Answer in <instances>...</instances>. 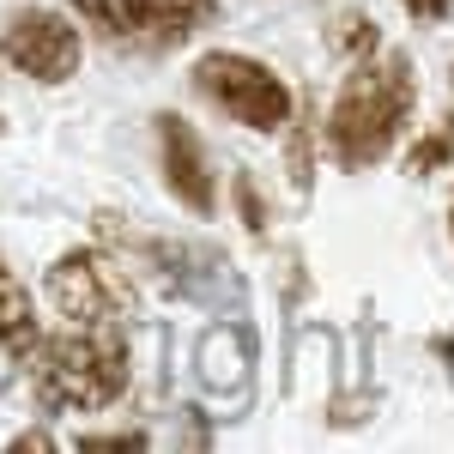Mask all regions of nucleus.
<instances>
[{"instance_id": "nucleus-6", "label": "nucleus", "mask_w": 454, "mask_h": 454, "mask_svg": "<svg viewBox=\"0 0 454 454\" xmlns=\"http://www.w3.org/2000/svg\"><path fill=\"white\" fill-rule=\"evenodd\" d=\"M0 55L12 61V73H25L36 85H67L73 73H79V61H85V36L55 6H25V12L6 19Z\"/></svg>"}, {"instance_id": "nucleus-12", "label": "nucleus", "mask_w": 454, "mask_h": 454, "mask_svg": "<svg viewBox=\"0 0 454 454\" xmlns=\"http://www.w3.org/2000/svg\"><path fill=\"white\" fill-rule=\"evenodd\" d=\"M237 218H243V231H267V194L254 188V176H237Z\"/></svg>"}, {"instance_id": "nucleus-13", "label": "nucleus", "mask_w": 454, "mask_h": 454, "mask_svg": "<svg viewBox=\"0 0 454 454\" xmlns=\"http://www.w3.org/2000/svg\"><path fill=\"white\" fill-rule=\"evenodd\" d=\"M291 121H297V115H291ZM309 158H315V145H309V128H303V121H297V128H291V188H303V194H309Z\"/></svg>"}, {"instance_id": "nucleus-15", "label": "nucleus", "mask_w": 454, "mask_h": 454, "mask_svg": "<svg viewBox=\"0 0 454 454\" xmlns=\"http://www.w3.org/2000/svg\"><path fill=\"white\" fill-rule=\"evenodd\" d=\"M12 449H55V436H43V430H25V436H12Z\"/></svg>"}, {"instance_id": "nucleus-2", "label": "nucleus", "mask_w": 454, "mask_h": 454, "mask_svg": "<svg viewBox=\"0 0 454 454\" xmlns=\"http://www.w3.org/2000/svg\"><path fill=\"white\" fill-rule=\"evenodd\" d=\"M25 376L43 412H104L134 382V351L121 321H67L61 333H36Z\"/></svg>"}, {"instance_id": "nucleus-4", "label": "nucleus", "mask_w": 454, "mask_h": 454, "mask_svg": "<svg viewBox=\"0 0 454 454\" xmlns=\"http://www.w3.org/2000/svg\"><path fill=\"white\" fill-rule=\"evenodd\" d=\"M49 303L61 321H128L140 309V291L109 248H67L49 267Z\"/></svg>"}, {"instance_id": "nucleus-8", "label": "nucleus", "mask_w": 454, "mask_h": 454, "mask_svg": "<svg viewBox=\"0 0 454 454\" xmlns=\"http://www.w3.org/2000/svg\"><path fill=\"white\" fill-rule=\"evenodd\" d=\"M36 333H43V321H36L31 291L12 279V267L0 261V364H25Z\"/></svg>"}, {"instance_id": "nucleus-5", "label": "nucleus", "mask_w": 454, "mask_h": 454, "mask_svg": "<svg viewBox=\"0 0 454 454\" xmlns=\"http://www.w3.org/2000/svg\"><path fill=\"white\" fill-rule=\"evenodd\" d=\"M67 6L109 43H140V49H170L207 19H218V0H67Z\"/></svg>"}, {"instance_id": "nucleus-11", "label": "nucleus", "mask_w": 454, "mask_h": 454, "mask_svg": "<svg viewBox=\"0 0 454 454\" xmlns=\"http://www.w3.org/2000/svg\"><path fill=\"white\" fill-rule=\"evenodd\" d=\"M73 449H85V454H145L152 436H145V430H85Z\"/></svg>"}, {"instance_id": "nucleus-14", "label": "nucleus", "mask_w": 454, "mask_h": 454, "mask_svg": "<svg viewBox=\"0 0 454 454\" xmlns=\"http://www.w3.org/2000/svg\"><path fill=\"white\" fill-rule=\"evenodd\" d=\"M400 6H406L419 25H442V19L454 12V0H400Z\"/></svg>"}, {"instance_id": "nucleus-3", "label": "nucleus", "mask_w": 454, "mask_h": 454, "mask_svg": "<svg viewBox=\"0 0 454 454\" xmlns=\"http://www.w3.org/2000/svg\"><path fill=\"white\" fill-rule=\"evenodd\" d=\"M188 85H194V98H207L224 121H237L248 134H279L297 115V91L267 61L237 55V49H207L188 73Z\"/></svg>"}, {"instance_id": "nucleus-10", "label": "nucleus", "mask_w": 454, "mask_h": 454, "mask_svg": "<svg viewBox=\"0 0 454 454\" xmlns=\"http://www.w3.org/2000/svg\"><path fill=\"white\" fill-rule=\"evenodd\" d=\"M449 164H454V115H442V121L406 152V170L412 176H436V170H449Z\"/></svg>"}, {"instance_id": "nucleus-1", "label": "nucleus", "mask_w": 454, "mask_h": 454, "mask_svg": "<svg viewBox=\"0 0 454 454\" xmlns=\"http://www.w3.org/2000/svg\"><path fill=\"white\" fill-rule=\"evenodd\" d=\"M419 109V73L406 55H364L351 61L346 85L333 91V109L321 121V145L340 170H376L400 145L406 121Z\"/></svg>"}, {"instance_id": "nucleus-16", "label": "nucleus", "mask_w": 454, "mask_h": 454, "mask_svg": "<svg viewBox=\"0 0 454 454\" xmlns=\"http://www.w3.org/2000/svg\"><path fill=\"white\" fill-rule=\"evenodd\" d=\"M449 231H454V207H449Z\"/></svg>"}, {"instance_id": "nucleus-9", "label": "nucleus", "mask_w": 454, "mask_h": 454, "mask_svg": "<svg viewBox=\"0 0 454 454\" xmlns=\"http://www.w3.org/2000/svg\"><path fill=\"white\" fill-rule=\"evenodd\" d=\"M327 43H333V55L364 61V55H376V49H382V31H376V19H370V12H346V19H333V25H327Z\"/></svg>"}, {"instance_id": "nucleus-7", "label": "nucleus", "mask_w": 454, "mask_h": 454, "mask_svg": "<svg viewBox=\"0 0 454 454\" xmlns=\"http://www.w3.org/2000/svg\"><path fill=\"white\" fill-rule=\"evenodd\" d=\"M152 140H158V176H164L170 200L182 212H194V218H212L218 182H212L207 140L194 134V121L176 115V109H158V115H152Z\"/></svg>"}, {"instance_id": "nucleus-17", "label": "nucleus", "mask_w": 454, "mask_h": 454, "mask_svg": "<svg viewBox=\"0 0 454 454\" xmlns=\"http://www.w3.org/2000/svg\"><path fill=\"white\" fill-rule=\"evenodd\" d=\"M0 134H6V115H0Z\"/></svg>"}]
</instances>
